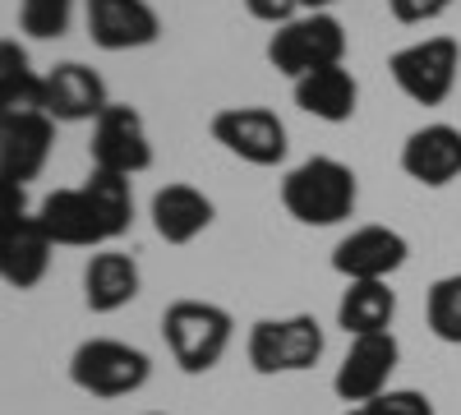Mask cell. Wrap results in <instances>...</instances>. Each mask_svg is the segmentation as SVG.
Here are the masks:
<instances>
[{
    "label": "cell",
    "instance_id": "cell-1",
    "mask_svg": "<svg viewBox=\"0 0 461 415\" xmlns=\"http://www.w3.org/2000/svg\"><path fill=\"white\" fill-rule=\"evenodd\" d=\"M360 185L356 171L337 158H310L286 171L282 180V208L300 226H337L356 212Z\"/></svg>",
    "mask_w": 461,
    "mask_h": 415
},
{
    "label": "cell",
    "instance_id": "cell-2",
    "mask_svg": "<svg viewBox=\"0 0 461 415\" xmlns=\"http://www.w3.org/2000/svg\"><path fill=\"white\" fill-rule=\"evenodd\" d=\"M230 332H236V323L212 300H176L162 314V342L185 374L217 369L230 347Z\"/></svg>",
    "mask_w": 461,
    "mask_h": 415
},
{
    "label": "cell",
    "instance_id": "cell-3",
    "mask_svg": "<svg viewBox=\"0 0 461 415\" xmlns=\"http://www.w3.org/2000/svg\"><path fill=\"white\" fill-rule=\"evenodd\" d=\"M148 379H152L148 351H139L130 342H115V337H88L69 356V383L88 397H102V401L134 397Z\"/></svg>",
    "mask_w": 461,
    "mask_h": 415
},
{
    "label": "cell",
    "instance_id": "cell-4",
    "mask_svg": "<svg viewBox=\"0 0 461 415\" xmlns=\"http://www.w3.org/2000/svg\"><path fill=\"white\" fill-rule=\"evenodd\" d=\"M245 356L254 374H304L323 360V328L314 314H286V319H258L249 328Z\"/></svg>",
    "mask_w": 461,
    "mask_h": 415
},
{
    "label": "cell",
    "instance_id": "cell-5",
    "mask_svg": "<svg viewBox=\"0 0 461 415\" xmlns=\"http://www.w3.org/2000/svg\"><path fill=\"white\" fill-rule=\"evenodd\" d=\"M267 60L291 84L304 79V74H314V69H332L346 60V28L337 14H300L273 32Z\"/></svg>",
    "mask_w": 461,
    "mask_h": 415
},
{
    "label": "cell",
    "instance_id": "cell-6",
    "mask_svg": "<svg viewBox=\"0 0 461 415\" xmlns=\"http://www.w3.org/2000/svg\"><path fill=\"white\" fill-rule=\"evenodd\" d=\"M51 236L23 203V185H5V240H0V277L10 291H32L51 268Z\"/></svg>",
    "mask_w": 461,
    "mask_h": 415
},
{
    "label": "cell",
    "instance_id": "cell-7",
    "mask_svg": "<svg viewBox=\"0 0 461 415\" xmlns=\"http://www.w3.org/2000/svg\"><path fill=\"white\" fill-rule=\"evenodd\" d=\"M456 69H461L456 37H420V42L388 56L393 84L420 106H443L447 93L456 88Z\"/></svg>",
    "mask_w": 461,
    "mask_h": 415
},
{
    "label": "cell",
    "instance_id": "cell-8",
    "mask_svg": "<svg viewBox=\"0 0 461 415\" xmlns=\"http://www.w3.org/2000/svg\"><path fill=\"white\" fill-rule=\"evenodd\" d=\"M402 347L393 332H369V337H351L337 374H332V392L346 406H369L374 397H383L393 388V374H397Z\"/></svg>",
    "mask_w": 461,
    "mask_h": 415
},
{
    "label": "cell",
    "instance_id": "cell-9",
    "mask_svg": "<svg viewBox=\"0 0 461 415\" xmlns=\"http://www.w3.org/2000/svg\"><path fill=\"white\" fill-rule=\"evenodd\" d=\"M212 139L249 167H277L286 162V148H291L282 116L267 106H221L212 116Z\"/></svg>",
    "mask_w": 461,
    "mask_h": 415
},
{
    "label": "cell",
    "instance_id": "cell-10",
    "mask_svg": "<svg viewBox=\"0 0 461 415\" xmlns=\"http://www.w3.org/2000/svg\"><path fill=\"white\" fill-rule=\"evenodd\" d=\"M88 158L97 171H115V176H139L152 167V139L143 116L130 102H111L102 111V121L93 125V143Z\"/></svg>",
    "mask_w": 461,
    "mask_h": 415
},
{
    "label": "cell",
    "instance_id": "cell-11",
    "mask_svg": "<svg viewBox=\"0 0 461 415\" xmlns=\"http://www.w3.org/2000/svg\"><path fill=\"white\" fill-rule=\"evenodd\" d=\"M411 258V245L393 226H356L332 249V273L346 282H388Z\"/></svg>",
    "mask_w": 461,
    "mask_h": 415
},
{
    "label": "cell",
    "instance_id": "cell-12",
    "mask_svg": "<svg viewBox=\"0 0 461 415\" xmlns=\"http://www.w3.org/2000/svg\"><path fill=\"white\" fill-rule=\"evenodd\" d=\"M51 143H56V121L47 111L0 116V176H5V185H28L42 176Z\"/></svg>",
    "mask_w": 461,
    "mask_h": 415
},
{
    "label": "cell",
    "instance_id": "cell-13",
    "mask_svg": "<svg viewBox=\"0 0 461 415\" xmlns=\"http://www.w3.org/2000/svg\"><path fill=\"white\" fill-rule=\"evenodd\" d=\"M106 106H111V93L93 65L60 60L56 69H47V116L56 125H84V121L97 125Z\"/></svg>",
    "mask_w": 461,
    "mask_h": 415
},
{
    "label": "cell",
    "instance_id": "cell-14",
    "mask_svg": "<svg viewBox=\"0 0 461 415\" xmlns=\"http://www.w3.org/2000/svg\"><path fill=\"white\" fill-rule=\"evenodd\" d=\"M88 37L102 51H139L162 37V19L148 0H88Z\"/></svg>",
    "mask_w": 461,
    "mask_h": 415
},
{
    "label": "cell",
    "instance_id": "cell-15",
    "mask_svg": "<svg viewBox=\"0 0 461 415\" xmlns=\"http://www.w3.org/2000/svg\"><path fill=\"white\" fill-rule=\"evenodd\" d=\"M402 171L425 190H443V185L461 180V130L443 121L411 130L402 143Z\"/></svg>",
    "mask_w": 461,
    "mask_h": 415
},
{
    "label": "cell",
    "instance_id": "cell-16",
    "mask_svg": "<svg viewBox=\"0 0 461 415\" xmlns=\"http://www.w3.org/2000/svg\"><path fill=\"white\" fill-rule=\"evenodd\" d=\"M148 217H152V231H158L167 245H189V240H199L212 226L217 208H212V199L199 190V185L171 180V185H162V190L152 194Z\"/></svg>",
    "mask_w": 461,
    "mask_h": 415
},
{
    "label": "cell",
    "instance_id": "cell-17",
    "mask_svg": "<svg viewBox=\"0 0 461 415\" xmlns=\"http://www.w3.org/2000/svg\"><path fill=\"white\" fill-rule=\"evenodd\" d=\"M37 221H42V231L51 236V245H69V249L111 245L84 185H74V190H51L42 203H37Z\"/></svg>",
    "mask_w": 461,
    "mask_h": 415
},
{
    "label": "cell",
    "instance_id": "cell-18",
    "mask_svg": "<svg viewBox=\"0 0 461 415\" xmlns=\"http://www.w3.org/2000/svg\"><path fill=\"white\" fill-rule=\"evenodd\" d=\"M291 93H295V106L304 111V116H314L323 125H346L360 106V84L346 65L304 74V79L291 84Z\"/></svg>",
    "mask_w": 461,
    "mask_h": 415
},
{
    "label": "cell",
    "instance_id": "cell-19",
    "mask_svg": "<svg viewBox=\"0 0 461 415\" xmlns=\"http://www.w3.org/2000/svg\"><path fill=\"white\" fill-rule=\"evenodd\" d=\"M143 286V273L139 263L121 249H97L88 263H84V305L93 314H115L125 310L130 300L139 295Z\"/></svg>",
    "mask_w": 461,
    "mask_h": 415
},
{
    "label": "cell",
    "instance_id": "cell-20",
    "mask_svg": "<svg viewBox=\"0 0 461 415\" xmlns=\"http://www.w3.org/2000/svg\"><path fill=\"white\" fill-rule=\"evenodd\" d=\"M393 319H397V291L388 282H346L337 300V328L346 337L393 332Z\"/></svg>",
    "mask_w": 461,
    "mask_h": 415
},
{
    "label": "cell",
    "instance_id": "cell-21",
    "mask_svg": "<svg viewBox=\"0 0 461 415\" xmlns=\"http://www.w3.org/2000/svg\"><path fill=\"white\" fill-rule=\"evenodd\" d=\"M14 111H47V74L28 65V51L5 37L0 42V116Z\"/></svg>",
    "mask_w": 461,
    "mask_h": 415
},
{
    "label": "cell",
    "instance_id": "cell-22",
    "mask_svg": "<svg viewBox=\"0 0 461 415\" xmlns=\"http://www.w3.org/2000/svg\"><path fill=\"white\" fill-rule=\"evenodd\" d=\"M84 190L97 208V221H102V231L106 240H121L130 231V221H134V190H130V176H115V171H88L84 180Z\"/></svg>",
    "mask_w": 461,
    "mask_h": 415
},
{
    "label": "cell",
    "instance_id": "cell-23",
    "mask_svg": "<svg viewBox=\"0 0 461 415\" xmlns=\"http://www.w3.org/2000/svg\"><path fill=\"white\" fill-rule=\"evenodd\" d=\"M425 319H429V332L438 337V342L461 347V273H447L429 286Z\"/></svg>",
    "mask_w": 461,
    "mask_h": 415
},
{
    "label": "cell",
    "instance_id": "cell-24",
    "mask_svg": "<svg viewBox=\"0 0 461 415\" xmlns=\"http://www.w3.org/2000/svg\"><path fill=\"white\" fill-rule=\"evenodd\" d=\"M69 19H74V0H19V28L37 42L65 37Z\"/></svg>",
    "mask_w": 461,
    "mask_h": 415
},
{
    "label": "cell",
    "instance_id": "cell-25",
    "mask_svg": "<svg viewBox=\"0 0 461 415\" xmlns=\"http://www.w3.org/2000/svg\"><path fill=\"white\" fill-rule=\"evenodd\" d=\"M369 415H434V397L420 388H388L365 406Z\"/></svg>",
    "mask_w": 461,
    "mask_h": 415
},
{
    "label": "cell",
    "instance_id": "cell-26",
    "mask_svg": "<svg viewBox=\"0 0 461 415\" xmlns=\"http://www.w3.org/2000/svg\"><path fill=\"white\" fill-rule=\"evenodd\" d=\"M452 5H456V0H388V10H393L397 23H434Z\"/></svg>",
    "mask_w": 461,
    "mask_h": 415
},
{
    "label": "cell",
    "instance_id": "cell-27",
    "mask_svg": "<svg viewBox=\"0 0 461 415\" xmlns=\"http://www.w3.org/2000/svg\"><path fill=\"white\" fill-rule=\"evenodd\" d=\"M245 10H249L258 23H273V28H282V23L300 19V14H295V10H300V0H245Z\"/></svg>",
    "mask_w": 461,
    "mask_h": 415
},
{
    "label": "cell",
    "instance_id": "cell-28",
    "mask_svg": "<svg viewBox=\"0 0 461 415\" xmlns=\"http://www.w3.org/2000/svg\"><path fill=\"white\" fill-rule=\"evenodd\" d=\"M328 5H337V0H300V10H310V14H328Z\"/></svg>",
    "mask_w": 461,
    "mask_h": 415
},
{
    "label": "cell",
    "instance_id": "cell-29",
    "mask_svg": "<svg viewBox=\"0 0 461 415\" xmlns=\"http://www.w3.org/2000/svg\"><path fill=\"white\" fill-rule=\"evenodd\" d=\"M346 415H369V410H365V406H351V410H346Z\"/></svg>",
    "mask_w": 461,
    "mask_h": 415
},
{
    "label": "cell",
    "instance_id": "cell-30",
    "mask_svg": "<svg viewBox=\"0 0 461 415\" xmlns=\"http://www.w3.org/2000/svg\"><path fill=\"white\" fill-rule=\"evenodd\" d=\"M148 415H162V410H148Z\"/></svg>",
    "mask_w": 461,
    "mask_h": 415
}]
</instances>
